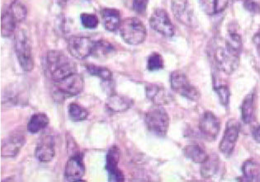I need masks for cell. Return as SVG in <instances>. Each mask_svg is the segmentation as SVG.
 I'll use <instances>...</instances> for the list:
<instances>
[{
    "instance_id": "obj_15",
    "label": "cell",
    "mask_w": 260,
    "mask_h": 182,
    "mask_svg": "<svg viewBox=\"0 0 260 182\" xmlns=\"http://www.w3.org/2000/svg\"><path fill=\"white\" fill-rule=\"evenodd\" d=\"M36 158L42 163H47L55 155V141L52 135H44L38 142L35 151Z\"/></svg>"
},
{
    "instance_id": "obj_12",
    "label": "cell",
    "mask_w": 260,
    "mask_h": 182,
    "mask_svg": "<svg viewBox=\"0 0 260 182\" xmlns=\"http://www.w3.org/2000/svg\"><path fill=\"white\" fill-rule=\"evenodd\" d=\"M55 85L61 93L70 96H76L84 90V78L77 72H75L60 81L56 82Z\"/></svg>"
},
{
    "instance_id": "obj_28",
    "label": "cell",
    "mask_w": 260,
    "mask_h": 182,
    "mask_svg": "<svg viewBox=\"0 0 260 182\" xmlns=\"http://www.w3.org/2000/svg\"><path fill=\"white\" fill-rule=\"evenodd\" d=\"M86 68L91 75L100 78L104 81L112 80V72L105 67H100L94 64H88L86 65Z\"/></svg>"
},
{
    "instance_id": "obj_9",
    "label": "cell",
    "mask_w": 260,
    "mask_h": 182,
    "mask_svg": "<svg viewBox=\"0 0 260 182\" xmlns=\"http://www.w3.org/2000/svg\"><path fill=\"white\" fill-rule=\"evenodd\" d=\"M240 130V125L238 122L232 120L227 123L222 139L219 144V150L225 156H231L233 153L238 140Z\"/></svg>"
},
{
    "instance_id": "obj_33",
    "label": "cell",
    "mask_w": 260,
    "mask_h": 182,
    "mask_svg": "<svg viewBox=\"0 0 260 182\" xmlns=\"http://www.w3.org/2000/svg\"><path fill=\"white\" fill-rule=\"evenodd\" d=\"M215 92L217 94L220 104L224 106H227L229 104L230 97H231L229 88L225 85L218 86L215 88Z\"/></svg>"
},
{
    "instance_id": "obj_39",
    "label": "cell",
    "mask_w": 260,
    "mask_h": 182,
    "mask_svg": "<svg viewBox=\"0 0 260 182\" xmlns=\"http://www.w3.org/2000/svg\"><path fill=\"white\" fill-rule=\"evenodd\" d=\"M233 1H240V0H233ZM242 1H244V2H245V1H247V0H242Z\"/></svg>"
},
{
    "instance_id": "obj_27",
    "label": "cell",
    "mask_w": 260,
    "mask_h": 182,
    "mask_svg": "<svg viewBox=\"0 0 260 182\" xmlns=\"http://www.w3.org/2000/svg\"><path fill=\"white\" fill-rule=\"evenodd\" d=\"M68 113L70 118L75 122L84 121L88 117V112L86 108L78 103H71L69 105Z\"/></svg>"
},
{
    "instance_id": "obj_13",
    "label": "cell",
    "mask_w": 260,
    "mask_h": 182,
    "mask_svg": "<svg viewBox=\"0 0 260 182\" xmlns=\"http://www.w3.org/2000/svg\"><path fill=\"white\" fill-rule=\"evenodd\" d=\"M85 172L84 167V156L83 154H75L67 161L64 168V176L70 181L80 180L84 176Z\"/></svg>"
},
{
    "instance_id": "obj_26",
    "label": "cell",
    "mask_w": 260,
    "mask_h": 182,
    "mask_svg": "<svg viewBox=\"0 0 260 182\" xmlns=\"http://www.w3.org/2000/svg\"><path fill=\"white\" fill-rule=\"evenodd\" d=\"M115 52L114 46L107 41L95 42L92 55L100 59H108Z\"/></svg>"
},
{
    "instance_id": "obj_31",
    "label": "cell",
    "mask_w": 260,
    "mask_h": 182,
    "mask_svg": "<svg viewBox=\"0 0 260 182\" xmlns=\"http://www.w3.org/2000/svg\"><path fill=\"white\" fill-rule=\"evenodd\" d=\"M164 59L159 53H152L148 58L147 68L150 71H158L164 68Z\"/></svg>"
},
{
    "instance_id": "obj_19",
    "label": "cell",
    "mask_w": 260,
    "mask_h": 182,
    "mask_svg": "<svg viewBox=\"0 0 260 182\" xmlns=\"http://www.w3.org/2000/svg\"><path fill=\"white\" fill-rule=\"evenodd\" d=\"M172 11L179 22L187 26H191L193 22V14L188 5L183 0H174L172 2Z\"/></svg>"
},
{
    "instance_id": "obj_18",
    "label": "cell",
    "mask_w": 260,
    "mask_h": 182,
    "mask_svg": "<svg viewBox=\"0 0 260 182\" xmlns=\"http://www.w3.org/2000/svg\"><path fill=\"white\" fill-rule=\"evenodd\" d=\"M255 91H251L245 97L242 104H241V106H240L241 119L244 123H252L255 119Z\"/></svg>"
},
{
    "instance_id": "obj_29",
    "label": "cell",
    "mask_w": 260,
    "mask_h": 182,
    "mask_svg": "<svg viewBox=\"0 0 260 182\" xmlns=\"http://www.w3.org/2000/svg\"><path fill=\"white\" fill-rule=\"evenodd\" d=\"M8 9L15 16V18L18 19V22H22L27 17V9L23 5V4L21 2L20 0L14 1Z\"/></svg>"
},
{
    "instance_id": "obj_5",
    "label": "cell",
    "mask_w": 260,
    "mask_h": 182,
    "mask_svg": "<svg viewBox=\"0 0 260 182\" xmlns=\"http://www.w3.org/2000/svg\"><path fill=\"white\" fill-rule=\"evenodd\" d=\"M213 61L216 68L226 75H231L240 64V53L232 51L226 46H218L213 51Z\"/></svg>"
},
{
    "instance_id": "obj_17",
    "label": "cell",
    "mask_w": 260,
    "mask_h": 182,
    "mask_svg": "<svg viewBox=\"0 0 260 182\" xmlns=\"http://www.w3.org/2000/svg\"><path fill=\"white\" fill-rule=\"evenodd\" d=\"M134 104L133 99L123 95L112 94L107 99L106 105L108 110L116 113H121L129 110Z\"/></svg>"
},
{
    "instance_id": "obj_6",
    "label": "cell",
    "mask_w": 260,
    "mask_h": 182,
    "mask_svg": "<svg viewBox=\"0 0 260 182\" xmlns=\"http://www.w3.org/2000/svg\"><path fill=\"white\" fill-rule=\"evenodd\" d=\"M170 84L174 92L182 97L192 101H199L201 94L199 89L190 83L187 75L182 71L177 70L170 75Z\"/></svg>"
},
{
    "instance_id": "obj_35",
    "label": "cell",
    "mask_w": 260,
    "mask_h": 182,
    "mask_svg": "<svg viewBox=\"0 0 260 182\" xmlns=\"http://www.w3.org/2000/svg\"><path fill=\"white\" fill-rule=\"evenodd\" d=\"M244 7H245L247 11H249V13H254V14L260 13V5H258V3L254 2V1H252V0L245 1Z\"/></svg>"
},
{
    "instance_id": "obj_4",
    "label": "cell",
    "mask_w": 260,
    "mask_h": 182,
    "mask_svg": "<svg viewBox=\"0 0 260 182\" xmlns=\"http://www.w3.org/2000/svg\"><path fill=\"white\" fill-rule=\"evenodd\" d=\"M14 50L18 62L23 70L30 72L34 68V59L28 35L23 30L18 31L14 41Z\"/></svg>"
},
{
    "instance_id": "obj_37",
    "label": "cell",
    "mask_w": 260,
    "mask_h": 182,
    "mask_svg": "<svg viewBox=\"0 0 260 182\" xmlns=\"http://www.w3.org/2000/svg\"><path fill=\"white\" fill-rule=\"evenodd\" d=\"M253 42H254V44L257 46V48H258V51L260 52V30L258 31V32L254 35V38H253Z\"/></svg>"
},
{
    "instance_id": "obj_34",
    "label": "cell",
    "mask_w": 260,
    "mask_h": 182,
    "mask_svg": "<svg viewBox=\"0 0 260 182\" xmlns=\"http://www.w3.org/2000/svg\"><path fill=\"white\" fill-rule=\"evenodd\" d=\"M149 0H133V8L135 11L140 14H143L146 11Z\"/></svg>"
},
{
    "instance_id": "obj_22",
    "label": "cell",
    "mask_w": 260,
    "mask_h": 182,
    "mask_svg": "<svg viewBox=\"0 0 260 182\" xmlns=\"http://www.w3.org/2000/svg\"><path fill=\"white\" fill-rule=\"evenodd\" d=\"M18 23L19 22L15 16L7 9L1 18V35L3 38H10L12 35H14Z\"/></svg>"
},
{
    "instance_id": "obj_14",
    "label": "cell",
    "mask_w": 260,
    "mask_h": 182,
    "mask_svg": "<svg viewBox=\"0 0 260 182\" xmlns=\"http://www.w3.org/2000/svg\"><path fill=\"white\" fill-rule=\"evenodd\" d=\"M25 143V137L22 133H14L4 139L1 145L3 158H14L18 155Z\"/></svg>"
},
{
    "instance_id": "obj_36",
    "label": "cell",
    "mask_w": 260,
    "mask_h": 182,
    "mask_svg": "<svg viewBox=\"0 0 260 182\" xmlns=\"http://www.w3.org/2000/svg\"><path fill=\"white\" fill-rule=\"evenodd\" d=\"M253 137L257 143H260V125L253 130Z\"/></svg>"
},
{
    "instance_id": "obj_23",
    "label": "cell",
    "mask_w": 260,
    "mask_h": 182,
    "mask_svg": "<svg viewBox=\"0 0 260 182\" xmlns=\"http://www.w3.org/2000/svg\"><path fill=\"white\" fill-rule=\"evenodd\" d=\"M243 175L247 181H260V164L253 159L245 161L242 166Z\"/></svg>"
},
{
    "instance_id": "obj_1",
    "label": "cell",
    "mask_w": 260,
    "mask_h": 182,
    "mask_svg": "<svg viewBox=\"0 0 260 182\" xmlns=\"http://www.w3.org/2000/svg\"><path fill=\"white\" fill-rule=\"evenodd\" d=\"M44 70L47 77L56 83L77 72V65L64 53L51 51L45 57Z\"/></svg>"
},
{
    "instance_id": "obj_21",
    "label": "cell",
    "mask_w": 260,
    "mask_h": 182,
    "mask_svg": "<svg viewBox=\"0 0 260 182\" xmlns=\"http://www.w3.org/2000/svg\"><path fill=\"white\" fill-rule=\"evenodd\" d=\"M220 166V158L216 154L208 155L201 167V175L203 178H211L216 175Z\"/></svg>"
},
{
    "instance_id": "obj_11",
    "label": "cell",
    "mask_w": 260,
    "mask_h": 182,
    "mask_svg": "<svg viewBox=\"0 0 260 182\" xmlns=\"http://www.w3.org/2000/svg\"><path fill=\"white\" fill-rule=\"evenodd\" d=\"M120 160V150L117 146H112L108 150L106 156V170L109 181H124L122 171L118 167Z\"/></svg>"
},
{
    "instance_id": "obj_16",
    "label": "cell",
    "mask_w": 260,
    "mask_h": 182,
    "mask_svg": "<svg viewBox=\"0 0 260 182\" xmlns=\"http://www.w3.org/2000/svg\"><path fill=\"white\" fill-rule=\"evenodd\" d=\"M146 94L147 98L155 105H167L172 97L163 86L150 84L146 86Z\"/></svg>"
},
{
    "instance_id": "obj_25",
    "label": "cell",
    "mask_w": 260,
    "mask_h": 182,
    "mask_svg": "<svg viewBox=\"0 0 260 182\" xmlns=\"http://www.w3.org/2000/svg\"><path fill=\"white\" fill-rule=\"evenodd\" d=\"M183 154L186 158L196 163H202L207 159L208 154L206 153L205 150L199 145L192 144L187 145L183 150Z\"/></svg>"
},
{
    "instance_id": "obj_3",
    "label": "cell",
    "mask_w": 260,
    "mask_h": 182,
    "mask_svg": "<svg viewBox=\"0 0 260 182\" xmlns=\"http://www.w3.org/2000/svg\"><path fill=\"white\" fill-rule=\"evenodd\" d=\"M146 127L150 133L159 137L166 136L170 127V117L162 105L148 111L145 116Z\"/></svg>"
},
{
    "instance_id": "obj_8",
    "label": "cell",
    "mask_w": 260,
    "mask_h": 182,
    "mask_svg": "<svg viewBox=\"0 0 260 182\" xmlns=\"http://www.w3.org/2000/svg\"><path fill=\"white\" fill-rule=\"evenodd\" d=\"M151 28L164 37L172 38L174 35V27L170 16L165 9H157L150 18Z\"/></svg>"
},
{
    "instance_id": "obj_30",
    "label": "cell",
    "mask_w": 260,
    "mask_h": 182,
    "mask_svg": "<svg viewBox=\"0 0 260 182\" xmlns=\"http://www.w3.org/2000/svg\"><path fill=\"white\" fill-rule=\"evenodd\" d=\"M201 8L207 15H215L221 11L220 8V0H199Z\"/></svg>"
},
{
    "instance_id": "obj_32",
    "label": "cell",
    "mask_w": 260,
    "mask_h": 182,
    "mask_svg": "<svg viewBox=\"0 0 260 182\" xmlns=\"http://www.w3.org/2000/svg\"><path fill=\"white\" fill-rule=\"evenodd\" d=\"M81 23L85 28L94 29L99 26V18L92 13H83L80 16Z\"/></svg>"
},
{
    "instance_id": "obj_24",
    "label": "cell",
    "mask_w": 260,
    "mask_h": 182,
    "mask_svg": "<svg viewBox=\"0 0 260 182\" xmlns=\"http://www.w3.org/2000/svg\"><path fill=\"white\" fill-rule=\"evenodd\" d=\"M50 120L45 113H36L30 119L27 124V130L31 134H36L47 127Z\"/></svg>"
},
{
    "instance_id": "obj_7",
    "label": "cell",
    "mask_w": 260,
    "mask_h": 182,
    "mask_svg": "<svg viewBox=\"0 0 260 182\" xmlns=\"http://www.w3.org/2000/svg\"><path fill=\"white\" fill-rule=\"evenodd\" d=\"M95 42L87 37L74 35L68 41V50L71 55L77 59H84L92 55Z\"/></svg>"
},
{
    "instance_id": "obj_2",
    "label": "cell",
    "mask_w": 260,
    "mask_h": 182,
    "mask_svg": "<svg viewBox=\"0 0 260 182\" xmlns=\"http://www.w3.org/2000/svg\"><path fill=\"white\" fill-rule=\"evenodd\" d=\"M120 34L124 42L132 46H137L145 42L147 30L139 18H128L121 22Z\"/></svg>"
},
{
    "instance_id": "obj_38",
    "label": "cell",
    "mask_w": 260,
    "mask_h": 182,
    "mask_svg": "<svg viewBox=\"0 0 260 182\" xmlns=\"http://www.w3.org/2000/svg\"><path fill=\"white\" fill-rule=\"evenodd\" d=\"M60 3H66L67 2V0H59Z\"/></svg>"
},
{
    "instance_id": "obj_20",
    "label": "cell",
    "mask_w": 260,
    "mask_h": 182,
    "mask_svg": "<svg viewBox=\"0 0 260 182\" xmlns=\"http://www.w3.org/2000/svg\"><path fill=\"white\" fill-rule=\"evenodd\" d=\"M102 19L104 27L108 31H117L121 25L120 12L115 9H104L102 11Z\"/></svg>"
},
{
    "instance_id": "obj_10",
    "label": "cell",
    "mask_w": 260,
    "mask_h": 182,
    "mask_svg": "<svg viewBox=\"0 0 260 182\" xmlns=\"http://www.w3.org/2000/svg\"><path fill=\"white\" fill-rule=\"evenodd\" d=\"M199 130L206 139L215 140L220 133V120L212 112H204L199 122Z\"/></svg>"
}]
</instances>
